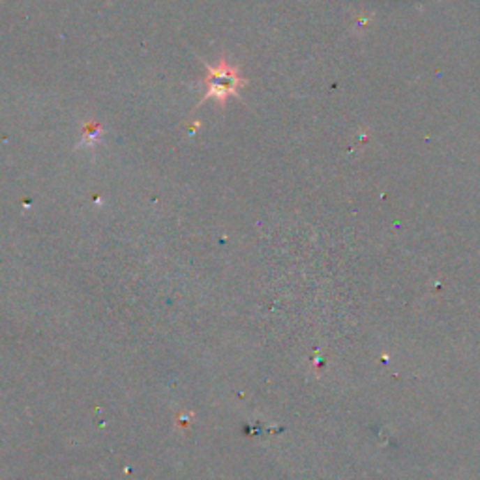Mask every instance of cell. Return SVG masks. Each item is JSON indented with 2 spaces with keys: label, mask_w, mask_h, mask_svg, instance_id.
<instances>
[{
  "label": "cell",
  "mask_w": 480,
  "mask_h": 480,
  "mask_svg": "<svg viewBox=\"0 0 480 480\" xmlns=\"http://www.w3.org/2000/svg\"><path fill=\"white\" fill-rule=\"evenodd\" d=\"M204 66H207V77L203 79V83L207 89L199 103L216 100L223 107L229 98L239 96V90L246 87V79L240 75L239 68L229 64L227 59H220L216 66H210L204 62Z\"/></svg>",
  "instance_id": "1"
},
{
  "label": "cell",
  "mask_w": 480,
  "mask_h": 480,
  "mask_svg": "<svg viewBox=\"0 0 480 480\" xmlns=\"http://www.w3.org/2000/svg\"><path fill=\"white\" fill-rule=\"evenodd\" d=\"M102 133L103 128L98 124V122H89L83 126V141L81 144L83 147H94L102 141Z\"/></svg>",
  "instance_id": "2"
}]
</instances>
